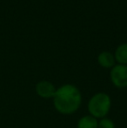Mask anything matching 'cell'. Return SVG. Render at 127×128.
Wrapping results in <instances>:
<instances>
[{"label": "cell", "instance_id": "1", "mask_svg": "<svg viewBox=\"0 0 127 128\" xmlns=\"http://www.w3.org/2000/svg\"><path fill=\"white\" fill-rule=\"evenodd\" d=\"M53 104L61 114L70 115L78 111L82 103V95L77 86L65 84L58 88L53 97Z\"/></svg>", "mask_w": 127, "mask_h": 128}, {"label": "cell", "instance_id": "2", "mask_svg": "<svg viewBox=\"0 0 127 128\" xmlns=\"http://www.w3.org/2000/svg\"><path fill=\"white\" fill-rule=\"evenodd\" d=\"M112 106V100L108 94L98 92L90 98L88 102V111L96 118H105Z\"/></svg>", "mask_w": 127, "mask_h": 128}, {"label": "cell", "instance_id": "3", "mask_svg": "<svg viewBox=\"0 0 127 128\" xmlns=\"http://www.w3.org/2000/svg\"><path fill=\"white\" fill-rule=\"evenodd\" d=\"M110 78L112 84L118 88L127 87V66L115 64L112 68Z\"/></svg>", "mask_w": 127, "mask_h": 128}, {"label": "cell", "instance_id": "4", "mask_svg": "<svg viewBox=\"0 0 127 128\" xmlns=\"http://www.w3.org/2000/svg\"><path fill=\"white\" fill-rule=\"evenodd\" d=\"M36 92L39 97L43 98H53L56 93V87L52 83L46 80H42L36 84Z\"/></svg>", "mask_w": 127, "mask_h": 128}, {"label": "cell", "instance_id": "5", "mask_svg": "<svg viewBox=\"0 0 127 128\" xmlns=\"http://www.w3.org/2000/svg\"><path fill=\"white\" fill-rule=\"evenodd\" d=\"M115 58L110 52H102L98 56V63L103 68H112L115 66Z\"/></svg>", "mask_w": 127, "mask_h": 128}, {"label": "cell", "instance_id": "6", "mask_svg": "<svg viewBox=\"0 0 127 128\" xmlns=\"http://www.w3.org/2000/svg\"><path fill=\"white\" fill-rule=\"evenodd\" d=\"M115 60L119 64H126L127 66V43L121 44L117 47L114 54Z\"/></svg>", "mask_w": 127, "mask_h": 128}, {"label": "cell", "instance_id": "7", "mask_svg": "<svg viewBox=\"0 0 127 128\" xmlns=\"http://www.w3.org/2000/svg\"><path fill=\"white\" fill-rule=\"evenodd\" d=\"M98 121L92 115L84 116L78 120L77 127L78 128H98Z\"/></svg>", "mask_w": 127, "mask_h": 128}, {"label": "cell", "instance_id": "8", "mask_svg": "<svg viewBox=\"0 0 127 128\" xmlns=\"http://www.w3.org/2000/svg\"><path fill=\"white\" fill-rule=\"evenodd\" d=\"M98 128H115V124L110 118H103L98 121Z\"/></svg>", "mask_w": 127, "mask_h": 128}]
</instances>
